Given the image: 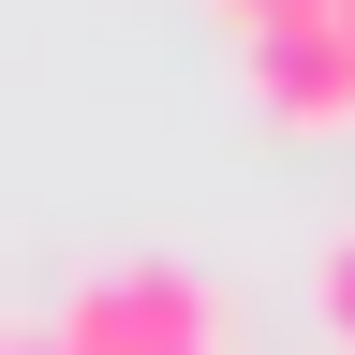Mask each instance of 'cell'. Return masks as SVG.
<instances>
[{
  "mask_svg": "<svg viewBox=\"0 0 355 355\" xmlns=\"http://www.w3.org/2000/svg\"><path fill=\"white\" fill-rule=\"evenodd\" d=\"M60 340L74 355H222V296L178 252H89L60 296Z\"/></svg>",
  "mask_w": 355,
  "mask_h": 355,
  "instance_id": "1",
  "label": "cell"
},
{
  "mask_svg": "<svg viewBox=\"0 0 355 355\" xmlns=\"http://www.w3.org/2000/svg\"><path fill=\"white\" fill-rule=\"evenodd\" d=\"M237 74H252V104L282 119V133H340L355 119V30L340 15H266V30H237Z\"/></svg>",
  "mask_w": 355,
  "mask_h": 355,
  "instance_id": "2",
  "label": "cell"
},
{
  "mask_svg": "<svg viewBox=\"0 0 355 355\" xmlns=\"http://www.w3.org/2000/svg\"><path fill=\"white\" fill-rule=\"evenodd\" d=\"M311 296H326V326L355 340V222H340V237H326V282H311Z\"/></svg>",
  "mask_w": 355,
  "mask_h": 355,
  "instance_id": "3",
  "label": "cell"
},
{
  "mask_svg": "<svg viewBox=\"0 0 355 355\" xmlns=\"http://www.w3.org/2000/svg\"><path fill=\"white\" fill-rule=\"evenodd\" d=\"M15 355H74V340H60V326H30V340H15Z\"/></svg>",
  "mask_w": 355,
  "mask_h": 355,
  "instance_id": "4",
  "label": "cell"
},
{
  "mask_svg": "<svg viewBox=\"0 0 355 355\" xmlns=\"http://www.w3.org/2000/svg\"><path fill=\"white\" fill-rule=\"evenodd\" d=\"M340 30H355V0H340Z\"/></svg>",
  "mask_w": 355,
  "mask_h": 355,
  "instance_id": "5",
  "label": "cell"
}]
</instances>
